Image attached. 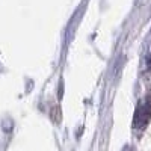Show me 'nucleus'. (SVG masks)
Segmentation results:
<instances>
[{"instance_id":"nucleus-1","label":"nucleus","mask_w":151,"mask_h":151,"mask_svg":"<svg viewBox=\"0 0 151 151\" xmlns=\"http://www.w3.org/2000/svg\"><path fill=\"white\" fill-rule=\"evenodd\" d=\"M150 118H151V104L148 101H141L139 106L136 107L133 116V127L136 130H142L150 122Z\"/></svg>"},{"instance_id":"nucleus-2","label":"nucleus","mask_w":151,"mask_h":151,"mask_svg":"<svg viewBox=\"0 0 151 151\" xmlns=\"http://www.w3.org/2000/svg\"><path fill=\"white\" fill-rule=\"evenodd\" d=\"M147 67H148V70H151V56H148V59H147Z\"/></svg>"}]
</instances>
